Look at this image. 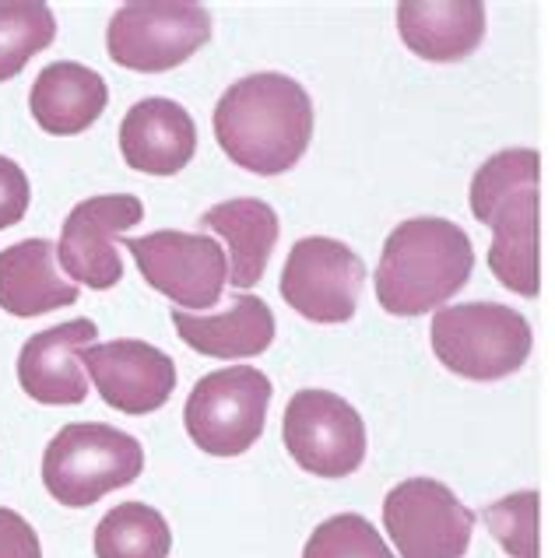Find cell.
<instances>
[{"mask_svg":"<svg viewBox=\"0 0 555 558\" xmlns=\"http://www.w3.org/2000/svg\"><path fill=\"white\" fill-rule=\"evenodd\" d=\"M398 32L422 60L457 63L485 39V4L479 0H405L398 4Z\"/></svg>","mask_w":555,"mask_h":558,"instance_id":"cell-16","label":"cell"},{"mask_svg":"<svg viewBox=\"0 0 555 558\" xmlns=\"http://www.w3.org/2000/svg\"><path fill=\"white\" fill-rule=\"evenodd\" d=\"M531 324L499 302L443 306L433 316V352L443 369L474 383L514 376L531 359Z\"/></svg>","mask_w":555,"mask_h":558,"instance_id":"cell-5","label":"cell"},{"mask_svg":"<svg viewBox=\"0 0 555 558\" xmlns=\"http://www.w3.org/2000/svg\"><path fill=\"white\" fill-rule=\"evenodd\" d=\"M172 531L148 502H120L95 527V558H169Z\"/></svg>","mask_w":555,"mask_h":558,"instance_id":"cell-21","label":"cell"},{"mask_svg":"<svg viewBox=\"0 0 555 558\" xmlns=\"http://www.w3.org/2000/svg\"><path fill=\"white\" fill-rule=\"evenodd\" d=\"M145 446L102 422L63 425L43 453V485L68 509L95 506L102 496L137 482Z\"/></svg>","mask_w":555,"mask_h":558,"instance_id":"cell-4","label":"cell"},{"mask_svg":"<svg viewBox=\"0 0 555 558\" xmlns=\"http://www.w3.org/2000/svg\"><path fill=\"white\" fill-rule=\"evenodd\" d=\"M32 190H28V177L19 162L0 155V232L19 226L28 211Z\"/></svg>","mask_w":555,"mask_h":558,"instance_id":"cell-25","label":"cell"},{"mask_svg":"<svg viewBox=\"0 0 555 558\" xmlns=\"http://www.w3.org/2000/svg\"><path fill=\"white\" fill-rule=\"evenodd\" d=\"M180 341L208 359H253L275 341V313L257 295H236L221 313L172 310Z\"/></svg>","mask_w":555,"mask_h":558,"instance_id":"cell-17","label":"cell"},{"mask_svg":"<svg viewBox=\"0 0 555 558\" xmlns=\"http://www.w3.org/2000/svg\"><path fill=\"white\" fill-rule=\"evenodd\" d=\"M281 439L295 464L316 477H348L366 460V422L330 390H295Z\"/></svg>","mask_w":555,"mask_h":558,"instance_id":"cell-8","label":"cell"},{"mask_svg":"<svg viewBox=\"0 0 555 558\" xmlns=\"http://www.w3.org/2000/svg\"><path fill=\"white\" fill-rule=\"evenodd\" d=\"M281 299L313 324H348L366 289V264L327 235H306L289 250L281 270Z\"/></svg>","mask_w":555,"mask_h":558,"instance_id":"cell-10","label":"cell"},{"mask_svg":"<svg viewBox=\"0 0 555 558\" xmlns=\"http://www.w3.org/2000/svg\"><path fill=\"white\" fill-rule=\"evenodd\" d=\"M267 404H272V379L253 365L208 373L186 397V436L212 457H240L264 436Z\"/></svg>","mask_w":555,"mask_h":558,"instance_id":"cell-7","label":"cell"},{"mask_svg":"<svg viewBox=\"0 0 555 558\" xmlns=\"http://www.w3.org/2000/svg\"><path fill=\"white\" fill-rule=\"evenodd\" d=\"M474 270L468 232L447 218H408L387 235L376 299L390 316H425L464 289Z\"/></svg>","mask_w":555,"mask_h":558,"instance_id":"cell-3","label":"cell"},{"mask_svg":"<svg viewBox=\"0 0 555 558\" xmlns=\"http://www.w3.org/2000/svg\"><path fill=\"white\" fill-rule=\"evenodd\" d=\"M538 183L542 158L534 148L496 151L471 177V215L493 229L488 270L503 289L534 299L542 289L538 275Z\"/></svg>","mask_w":555,"mask_h":558,"instance_id":"cell-2","label":"cell"},{"mask_svg":"<svg viewBox=\"0 0 555 558\" xmlns=\"http://www.w3.org/2000/svg\"><path fill=\"white\" fill-rule=\"evenodd\" d=\"M474 520V509L436 477H408L384 499V527L401 558H464Z\"/></svg>","mask_w":555,"mask_h":558,"instance_id":"cell-11","label":"cell"},{"mask_svg":"<svg viewBox=\"0 0 555 558\" xmlns=\"http://www.w3.org/2000/svg\"><path fill=\"white\" fill-rule=\"evenodd\" d=\"M123 162L148 177H177L197 155L194 117L172 99H141L120 123Z\"/></svg>","mask_w":555,"mask_h":558,"instance_id":"cell-15","label":"cell"},{"mask_svg":"<svg viewBox=\"0 0 555 558\" xmlns=\"http://www.w3.org/2000/svg\"><path fill=\"white\" fill-rule=\"evenodd\" d=\"M0 558H43L39 534L32 531V523L4 506H0Z\"/></svg>","mask_w":555,"mask_h":558,"instance_id":"cell-26","label":"cell"},{"mask_svg":"<svg viewBox=\"0 0 555 558\" xmlns=\"http://www.w3.org/2000/svg\"><path fill=\"white\" fill-rule=\"evenodd\" d=\"M123 250H131L145 281L177 310L204 313L226 292L229 260L212 235L162 229L145 239H123Z\"/></svg>","mask_w":555,"mask_h":558,"instance_id":"cell-9","label":"cell"},{"mask_svg":"<svg viewBox=\"0 0 555 558\" xmlns=\"http://www.w3.org/2000/svg\"><path fill=\"white\" fill-rule=\"evenodd\" d=\"M77 302V284L57 267L50 239H22L0 250V310L11 316H43Z\"/></svg>","mask_w":555,"mask_h":558,"instance_id":"cell-19","label":"cell"},{"mask_svg":"<svg viewBox=\"0 0 555 558\" xmlns=\"http://www.w3.org/2000/svg\"><path fill=\"white\" fill-rule=\"evenodd\" d=\"M141 218H145V204L134 194H106L74 204L57 243V260L68 281L88 284L95 292L120 284L123 260L117 250V235L134 229Z\"/></svg>","mask_w":555,"mask_h":558,"instance_id":"cell-12","label":"cell"},{"mask_svg":"<svg viewBox=\"0 0 555 558\" xmlns=\"http://www.w3.org/2000/svg\"><path fill=\"white\" fill-rule=\"evenodd\" d=\"M303 558H398L366 517L338 513L316 527L303 548Z\"/></svg>","mask_w":555,"mask_h":558,"instance_id":"cell-23","label":"cell"},{"mask_svg":"<svg viewBox=\"0 0 555 558\" xmlns=\"http://www.w3.org/2000/svg\"><path fill=\"white\" fill-rule=\"evenodd\" d=\"M106 102L109 88L102 74L74 60H57L50 68H43L28 92L32 120L53 137L85 134L102 117Z\"/></svg>","mask_w":555,"mask_h":558,"instance_id":"cell-18","label":"cell"},{"mask_svg":"<svg viewBox=\"0 0 555 558\" xmlns=\"http://www.w3.org/2000/svg\"><path fill=\"white\" fill-rule=\"evenodd\" d=\"M212 39V11L197 0H131L106 28L109 60L126 71L166 74Z\"/></svg>","mask_w":555,"mask_h":558,"instance_id":"cell-6","label":"cell"},{"mask_svg":"<svg viewBox=\"0 0 555 558\" xmlns=\"http://www.w3.org/2000/svg\"><path fill=\"white\" fill-rule=\"evenodd\" d=\"M99 397L123 414H152L177 390V362L145 341L88 344L77 352Z\"/></svg>","mask_w":555,"mask_h":558,"instance_id":"cell-13","label":"cell"},{"mask_svg":"<svg viewBox=\"0 0 555 558\" xmlns=\"http://www.w3.org/2000/svg\"><path fill=\"white\" fill-rule=\"evenodd\" d=\"M92 320H68L43 333H32L19 355V383L39 404H82L88 397V373L77 352L95 341Z\"/></svg>","mask_w":555,"mask_h":558,"instance_id":"cell-14","label":"cell"},{"mask_svg":"<svg viewBox=\"0 0 555 558\" xmlns=\"http://www.w3.org/2000/svg\"><path fill=\"white\" fill-rule=\"evenodd\" d=\"M212 126L218 148L240 169L281 177L313 141V99L295 77L261 71L221 92Z\"/></svg>","mask_w":555,"mask_h":558,"instance_id":"cell-1","label":"cell"},{"mask_svg":"<svg viewBox=\"0 0 555 558\" xmlns=\"http://www.w3.org/2000/svg\"><path fill=\"white\" fill-rule=\"evenodd\" d=\"M201 226L212 229L221 243L229 246V284L250 289L267 270V260L278 246V215L267 201L257 197H236L221 201L201 215Z\"/></svg>","mask_w":555,"mask_h":558,"instance_id":"cell-20","label":"cell"},{"mask_svg":"<svg viewBox=\"0 0 555 558\" xmlns=\"http://www.w3.org/2000/svg\"><path fill=\"white\" fill-rule=\"evenodd\" d=\"M57 39V19L43 0H0V82H11L25 63Z\"/></svg>","mask_w":555,"mask_h":558,"instance_id":"cell-22","label":"cell"},{"mask_svg":"<svg viewBox=\"0 0 555 558\" xmlns=\"http://www.w3.org/2000/svg\"><path fill=\"white\" fill-rule=\"evenodd\" d=\"M538 492H514L493 506L482 509L485 527L493 531L499 548L510 558H542L538 541Z\"/></svg>","mask_w":555,"mask_h":558,"instance_id":"cell-24","label":"cell"}]
</instances>
